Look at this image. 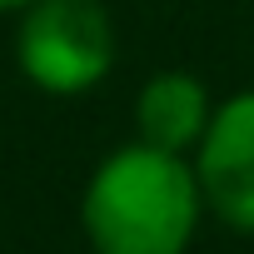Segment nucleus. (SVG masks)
Segmentation results:
<instances>
[{
    "label": "nucleus",
    "mask_w": 254,
    "mask_h": 254,
    "mask_svg": "<svg viewBox=\"0 0 254 254\" xmlns=\"http://www.w3.org/2000/svg\"><path fill=\"white\" fill-rule=\"evenodd\" d=\"M209 120H214L209 90H204L194 75H185V70H160V75L140 90V100H135L140 140H145V145H160V150H175V155L204 140Z\"/></svg>",
    "instance_id": "4"
},
{
    "label": "nucleus",
    "mask_w": 254,
    "mask_h": 254,
    "mask_svg": "<svg viewBox=\"0 0 254 254\" xmlns=\"http://www.w3.org/2000/svg\"><path fill=\"white\" fill-rule=\"evenodd\" d=\"M204 209L199 175L160 145L115 150L85 185L80 224L95 254H185Z\"/></svg>",
    "instance_id": "1"
},
{
    "label": "nucleus",
    "mask_w": 254,
    "mask_h": 254,
    "mask_svg": "<svg viewBox=\"0 0 254 254\" xmlns=\"http://www.w3.org/2000/svg\"><path fill=\"white\" fill-rule=\"evenodd\" d=\"M115 30L100 0H30L20 25V65L50 95H80L105 80Z\"/></svg>",
    "instance_id": "2"
},
{
    "label": "nucleus",
    "mask_w": 254,
    "mask_h": 254,
    "mask_svg": "<svg viewBox=\"0 0 254 254\" xmlns=\"http://www.w3.org/2000/svg\"><path fill=\"white\" fill-rule=\"evenodd\" d=\"M30 0H0V10H25Z\"/></svg>",
    "instance_id": "5"
},
{
    "label": "nucleus",
    "mask_w": 254,
    "mask_h": 254,
    "mask_svg": "<svg viewBox=\"0 0 254 254\" xmlns=\"http://www.w3.org/2000/svg\"><path fill=\"white\" fill-rule=\"evenodd\" d=\"M204 204L229 224L254 234V90L214 110L194 160Z\"/></svg>",
    "instance_id": "3"
}]
</instances>
